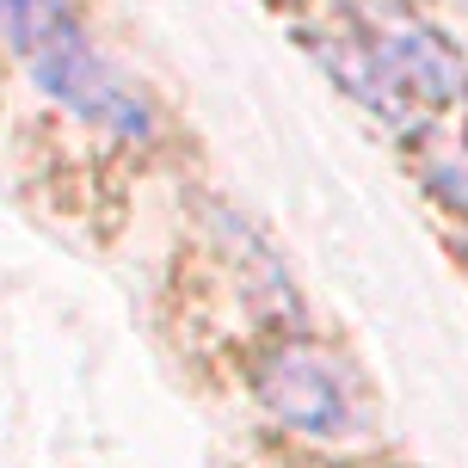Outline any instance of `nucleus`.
<instances>
[{
	"label": "nucleus",
	"instance_id": "nucleus-1",
	"mask_svg": "<svg viewBox=\"0 0 468 468\" xmlns=\"http://www.w3.org/2000/svg\"><path fill=\"white\" fill-rule=\"evenodd\" d=\"M0 31L19 49L25 74L80 123H93L105 136H148L154 130L136 87L93 49L69 0H0Z\"/></svg>",
	"mask_w": 468,
	"mask_h": 468
},
{
	"label": "nucleus",
	"instance_id": "nucleus-2",
	"mask_svg": "<svg viewBox=\"0 0 468 468\" xmlns=\"http://www.w3.org/2000/svg\"><path fill=\"white\" fill-rule=\"evenodd\" d=\"M259 395H265V407L283 425H296L308 438H346L351 431L346 382H339V370H333L321 351H308V346L278 351L265 364V376H259Z\"/></svg>",
	"mask_w": 468,
	"mask_h": 468
}]
</instances>
